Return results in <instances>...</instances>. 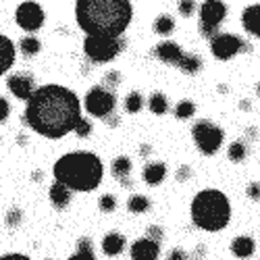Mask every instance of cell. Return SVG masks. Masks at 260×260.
Masks as SVG:
<instances>
[{
	"label": "cell",
	"mask_w": 260,
	"mask_h": 260,
	"mask_svg": "<svg viewBox=\"0 0 260 260\" xmlns=\"http://www.w3.org/2000/svg\"><path fill=\"white\" fill-rule=\"evenodd\" d=\"M81 117V104L73 90L50 83L27 98L25 123L36 134L56 140L73 132L75 123Z\"/></svg>",
	"instance_id": "obj_1"
},
{
	"label": "cell",
	"mask_w": 260,
	"mask_h": 260,
	"mask_svg": "<svg viewBox=\"0 0 260 260\" xmlns=\"http://www.w3.org/2000/svg\"><path fill=\"white\" fill-rule=\"evenodd\" d=\"M75 17L88 36L119 38L132 23L134 9L129 0H77Z\"/></svg>",
	"instance_id": "obj_2"
},
{
	"label": "cell",
	"mask_w": 260,
	"mask_h": 260,
	"mask_svg": "<svg viewBox=\"0 0 260 260\" xmlns=\"http://www.w3.org/2000/svg\"><path fill=\"white\" fill-rule=\"evenodd\" d=\"M54 179L75 191H92L100 185L104 167L94 152H69L54 162Z\"/></svg>",
	"instance_id": "obj_3"
},
{
	"label": "cell",
	"mask_w": 260,
	"mask_h": 260,
	"mask_svg": "<svg viewBox=\"0 0 260 260\" xmlns=\"http://www.w3.org/2000/svg\"><path fill=\"white\" fill-rule=\"evenodd\" d=\"M189 212H191V221L196 223V227L204 231H221L227 227L231 219V204L223 191L202 189L193 198Z\"/></svg>",
	"instance_id": "obj_4"
},
{
	"label": "cell",
	"mask_w": 260,
	"mask_h": 260,
	"mask_svg": "<svg viewBox=\"0 0 260 260\" xmlns=\"http://www.w3.org/2000/svg\"><path fill=\"white\" fill-rule=\"evenodd\" d=\"M83 52L94 62H111L121 52V42L111 36H88L83 40Z\"/></svg>",
	"instance_id": "obj_5"
},
{
	"label": "cell",
	"mask_w": 260,
	"mask_h": 260,
	"mask_svg": "<svg viewBox=\"0 0 260 260\" xmlns=\"http://www.w3.org/2000/svg\"><path fill=\"white\" fill-rule=\"evenodd\" d=\"M191 136H193V142H196L198 150L206 156L219 152V148L223 146V140H225L223 129L216 127L210 121H198L191 129Z\"/></svg>",
	"instance_id": "obj_6"
},
{
	"label": "cell",
	"mask_w": 260,
	"mask_h": 260,
	"mask_svg": "<svg viewBox=\"0 0 260 260\" xmlns=\"http://www.w3.org/2000/svg\"><path fill=\"white\" fill-rule=\"evenodd\" d=\"M225 17H227L225 3H221V0H206L200 7V34L210 40L214 34H219V25L223 23Z\"/></svg>",
	"instance_id": "obj_7"
},
{
	"label": "cell",
	"mask_w": 260,
	"mask_h": 260,
	"mask_svg": "<svg viewBox=\"0 0 260 260\" xmlns=\"http://www.w3.org/2000/svg\"><path fill=\"white\" fill-rule=\"evenodd\" d=\"M117 98L113 92H108V88H92L85 96V111H88L92 117L104 119L115 111Z\"/></svg>",
	"instance_id": "obj_8"
},
{
	"label": "cell",
	"mask_w": 260,
	"mask_h": 260,
	"mask_svg": "<svg viewBox=\"0 0 260 260\" xmlns=\"http://www.w3.org/2000/svg\"><path fill=\"white\" fill-rule=\"evenodd\" d=\"M210 50L216 60H229L233 58L240 50H246L248 46L244 44L242 38H237L233 34H214L210 38Z\"/></svg>",
	"instance_id": "obj_9"
},
{
	"label": "cell",
	"mask_w": 260,
	"mask_h": 260,
	"mask_svg": "<svg viewBox=\"0 0 260 260\" xmlns=\"http://www.w3.org/2000/svg\"><path fill=\"white\" fill-rule=\"evenodd\" d=\"M15 19H17V25L25 31H38L42 25H44V11L38 3H21L17 7V13H15Z\"/></svg>",
	"instance_id": "obj_10"
},
{
	"label": "cell",
	"mask_w": 260,
	"mask_h": 260,
	"mask_svg": "<svg viewBox=\"0 0 260 260\" xmlns=\"http://www.w3.org/2000/svg\"><path fill=\"white\" fill-rule=\"evenodd\" d=\"M9 90L13 92L15 98L27 100V98L34 94V79H31L29 75H23V73L11 75V77H9Z\"/></svg>",
	"instance_id": "obj_11"
},
{
	"label": "cell",
	"mask_w": 260,
	"mask_h": 260,
	"mask_svg": "<svg viewBox=\"0 0 260 260\" xmlns=\"http://www.w3.org/2000/svg\"><path fill=\"white\" fill-rule=\"evenodd\" d=\"M158 256H160V246H158V242L150 240V237L138 240L132 246V258L134 260H156Z\"/></svg>",
	"instance_id": "obj_12"
},
{
	"label": "cell",
	"mask_w": 260,
	"mask_h": 260,
	"mask_svg": "<svg viewBox=\"0 0 260 260\" xmlns=\"http://www.w3.org/2000/svg\"><path fill=\"white\" fill-rule=\"evenodd\" d=\"M242 23H244V29L250 36H254V38L260 36V5H252V7H248L244 11Z\"/></svg>",
	"instance_id": "obj_13"
},
{
	"label": "cell",
	"mask_w": 260,
	"mask_h": 260,
	"mask_svg": "<svg viewBox=\"0 0 260 260\" xmlns=\"http://www.w3.org/2000/svg\"><path fill=\"white\" fill-rule=\"evenodd\" d=\"M15 62V46L13 42L0 34V75H5Z\"/></svg>",
	"instance_id": "obj_14"
},
{
	"label": "cell",
	"mask_w": 260,
	"mask_h": 260,
	"mask_svg": "<svg viewBox=\"0 0 260 260\" xmlns=\"http://www.w3.org/2000/svg\"><path fill=\"white\" fill-rule=\"evenodd\" d=\"M50 202H52L58 210L67 208L69 202H71V189L64 185V183H60V181H54L52 187H50Z\"/></svg>",
	"instance_id": "obj_15"
},
{
	"label": "cell",
	"mask_w": 260,
	"mask_h": 260,
	"mask_svg": "<svg viewBox=\"0 0 260 260\" xmlns=\"http://www.w3.org/2000/svg\"><path fill=\"white\" fill-rule=\"evenodd\" d=\"M181 54L183 52H181V48L175 44V42H162V44L156 46V56L162 62H169V64H177Z\"/></svg>",
	"instance_id": "obj_16"
},
{
	"label": "cell",
	"mask_w": 260,
	"mask_h": 260,
	"mask_svg": "<svg viewBox=\"0 0 260 260\" xmlns=\"http://www.w3.org/2000/svg\"><path fill=\"white\" fill-rule=\"evenodd\" d=\"M125 248V237L121 233H106L104 235V240H102V250L104 254L108 256H117L121 254Z\"/></svg>",
	"instance_id": "obj_17"
},
{
	"label": "cell",
	"mask_w": 260,
	"mask_h": 260,
	"mask_svg": "<svg viewBox=\"0 0 260 260\" xmlns=\"http://www.w3.org/2000/svg\"><path fill=\"white\" fill-rule=\"evenodd\" d=\"M165 175H167V167H165L162 162H150V165H146V169H144V181H146L148 185H158V183H162Z\"/></svg>",
	"instance_id": "obj_18"
},
{
	"label": "cell",
	"mask_w": 260,
	"mask_h": 260,
	"mask_svg": "<svg viewBox=\"0 0 260 260\" xmlns=\"http://www.w3.org/2000/svg\"><path fill=\"white\" fill-rule=\"evenodd\" d=\"M231 252H233L235 258H250L254 254V240L248 235L235 237L233 244H231Z\"/></svg>",
	"instance_id": "obj_19"
},
{
	"label": "cell",
	"mask_w": 260,
	"mask_h": 260,
	"mask_svg": "<svg viewBox=\"0 0 260 260\" xmlns=\"http://www.w3.org/2000/svg\"><path fill=\"white\" fill-rule=\"evenodd\" d=\"M129 173H132V160H129L127 156H119L113 160V175L117 179H121L125 185H129Z\"/></svg>",
	"instance_id": "obj_20"
},
{
	"label": "cell",
	"mask_w": 260,
	"mask_h": 260,
	"mask_svg": "<svg viewBox=\"0 0 260 260\" xmlns=\"http://www.w3.org/2000/svg\"><path fill=\"white\" fill-rule=\"evenodd\" d=\"M177 64H179V69L187 75H196L202 69V60H200L198 54H181Z\"/></svg>",
	"instance_id": "obj_21"
},
{
	"label": "cell",
	"mask_w": 260,
	"mask_h": 260,
	"mask_svg": "<svg viewBox=\"0 0 260 260\" xmlns=\"http://www.w3.org/2000/svg\"><path fill=\"white\" fill-rule=\"evenodd\" d=\"M96 256H94V248H92V242L90 240H83L77 244V250H75V254L71 256V260H94Z\"/></svg>",
	"instance_id": "obj_22"
},
{
	"label": "cell",
	"mask_w": 260,
	"mask_h": 260,
	"mask_svg": "<svg viewBox=\"0 0 260 260\" xmlns=\"http://www.w3.org/2000/svg\"><path fill=\"white\" fill-rule=\"evenodd\" d=\"M173 29H175V21H173L169 15L156 17V21H154V31H156L158 36H169V34H173Z\"/></svg>",
	"instance_id": "obj_23"
},
{
	"label": "cell",
	"mask_w": 260,
	"mask_h": 260,
	"mask_svg": "<svg viewBox=\"0 0 260 260\" xmlns=\"http://www.w3.org/2000/svg\"><path fill=\"white\" fill-rule=\"evenodd\" d=\"M127 208H129V212H136V214H140V212H146V210L150 208V200H148L146 196H140V193H136V196H132V198H129V202H127Z\"/></svg>",
	"instance_id": "obj_24"
},
{
	"label": "cell",
	"mask_w": 260,
	"mask_h": 260,
	"mask_svg": "<svg viewBox=\"0 0 260 260\" xmlns=\"http://www.w3.org/2000/svg\"><path fill=\"white\" fill-rule=\"evenodd\" d=\"M142 106H144V98H142L140 92H132V94L125 98V111H127V113L136 115V113L142 111Z\"/></svg>",
	"instance_id": "obj_25"
},
{
	"label": "cell",
	"mask_w": 260,
	"mask_h": 260,
	"mask_svg": "<svg viewBox=\"0 0 260 260\" xmlns=\"http://www.w3.org/2000/svg\"><path fill=\"white\" fill-rule=\"evenodd\" d=\"M148 106H150V111H152L154 115H165V113L169 111L167 98H165L162 94H152V96H150V102H148Z\"/></svg>",
	"instance_id": "obj_26"
},
{
	"label": "cell",
	"mask_w": 260,
	"mask_h": 260,
	"mask_svg": "<svg viewBox=\"0 0 260 260\" xmlns=\"http://www.w3.org/2000/svg\"><path fill=\"white\" fill-rule=\"evenodd\" d=\"M21 52H23L25 56H34V54H38L40 52V40L38 38H34V36H27V38H23L21 40Z\"/></svg>",
	"instance_id": "obj_27"
},
{
	"label": "cell",
	"mask_w": 260,
	"mask_h": 260,
	"mask_svg": "<svg viewBox=\"0 0 260 260\" xmlns=\"http://www.w3.org/2000/svg\"><path fill=\"white\" fill-rule=\"evenodd\" d=\"M246 156H248V148H246L244 142H233V144L229 146V158H231L233 162H242Z\"/></svg>",
	"instance_id": "obj_28"
},
{
	"label": "cell",
	"mask_w": 260,
	"mask_h": 260,
	"mask_svg": "<svg viewBox=\"0 0 260 260\" xmlns=\"http://www.w3.org/2000/svg\"><path fill=\"white\" fill-rule=\"evenodd\" d=\"M193 113H196V104L189 102V100H181L175 106V117L177 119H189V117H193Z\"/></svg>",
	"instance_id": "obj_29"
},
{
	"label": "cell",
	"mask_w": 260,
	"mask_h": 260,
	"mask_svg": "<svg viewBox=\"0 0 260 260\" xmlns=\"http://www.w3.org/2000/svg\"><path fill=\"white\" fill-rule=\"evenodd\" d=\"M73 132H75L79 138L90 136V134H92V123H90L88 119H81V117H79V121H77L75 127H73Z\"/></svg>",
	"instance_id": "obj_30"
},
{
	"label": "cell",
	"mask_w": 260,
	"mask_h": 260,
	"mask_svg": "<svg viewBox=\"0 0 260 260\" xmlns=\"http://www.w3.org/2000/svg\"><path fill=\"white\" fill-rule=\"evenodd\" d=\"M115 208H117L115 196H111V193H104V196L100 198V210H102V212H113Z\"/></svg>",
	"instance_id": "obj_31"
},
{
	"label": "cell",
	"mask_w": 260,
	"mask_h": 260,
	"mask_svg": "<svg viewBox=\"0 0 260 260\" xmlns=\"http://www.w3.org/2000/svg\"><path fill=\"white\" fill-rule=\"evenodd\" d=\"M21 219H23V212H21L17 206L7 212V225H9V227H17V225L21 223Z\"/></svg>",
	"instance_id": "obj_32"
},
{
	"label": "cell",
	"mask_w": 260,
	"mask_h": 260,
	"mask_svg": "<svg viewBox=\"0 0 260 260\" xmlns=\"http://www.w3.org/2000/svg\"><path fill=\"white\" fill-rule=\"evenodd\" d=\"M193 11H196V3H193V0H181L179 3V13L183 17H191Z\"/></svg>",
	"instance_id": "obj_33"
},
{
	"label": "cell",
	"mask_w": 260,
	"mask_h": 260,
	"mask_svg": "<svg viewBox=\"0 0 260 260\" xmlns=\"http://www.w3.org/2000/svg\"><path fill=\"white\" fill-rule=\"evenodd\" d=\"M9 113H11V104H9V100L0 96V123H3V121H7Z\"/></svg>",
	"instance_id": "obj_34"
},
{
	"label": "cell",
	"mask_w": 260,
	"mask_h": 260,
	"mask_svg": "<svg viewBox=\"0 0 260 260\" xmlns=\"http://www.w3.org/2000/svg\"><path fill=\"white\" fill-rule=\"evenodd\" d=\"M148 237L150 240H154V242H160L162 240V229L160 227H150L148 229Z\"/></svg>",
	"instance_id": "obj_35"
},
{
	"label": "cell",
	"mask_w": 260,
	"mask_h": 260,
	"mask_svg": "<svg viewBox=\"0 0 260 260\" xmlns=\"http://www.w3.org/2000/svg\"><path fill=\"white\" fill-rule=\"evenodd\" d=\"M104 83H106V88H111V85H117V83H119V73H117V71H111V73L104 77Z\"/></svg>",
	"instance_id": "obj_36"
},
{
	"label": "cell",
	"mask_w": 260,
	"mask_h": 260,
	"mask_svg": "<svg viewBox=\"0 0 260 260\" xmlns=\"http://www.w3.org/2000/svg\"><path fill=\"white\" fill-rule=\"evenodd\" d=\"M189 177H191V169L189 167H181L179 173H177V181H185Z\"/></svg>",
	"instance_id": "obj_37"
},
{
	"label": "cell",
	"mask_w": 260,
	"mask_h": 260,
	"mask_svg": "<svg viewBox=\"0 0 260 260\" xmlns=\"http://www.w3.org/2000/svg\"><path fill=\"white\" fill-rule=\"evenodd\" d=\"M248 196L258 202V196H260V193H258V183H250L248 185Z\"/></svg>",
	"instance_id": "obj_38"
},
{
	"label": "cell",
	"mask_w": 260,
	"mask_h": 260,
	"mask_svg": "<svg viewBox=\"0 0 260 260\" xmlns=\"http://www.w3.org/2000/svg\"><path fill=\"white\" fill-rule=\"evenodd\" d=\"M171 260H183L185 258V252L183 250H171Z\"/></svg>",
	"instance_id": "obj_39"
},
{
	"label": "cell",
	"mask_w": 260,
	"mask_h": 260,
	"mask_svg": "<svg viewBox=\"0 0 260 260\" xmlns=\"http://www.w3.org/2000/svg\"><path fill=\"white\" fill-rule=\"evenodd\" d=\"M0 260H29V258L23 256V254H7V256H3Z\"/></svg>",
	"instance_id": "obj_40"
}]
</instances>
